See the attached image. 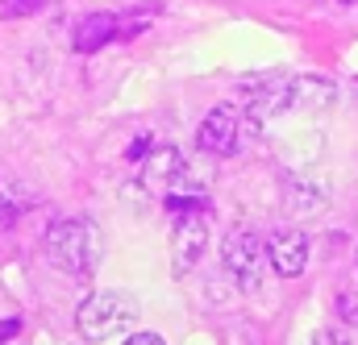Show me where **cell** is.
I'll return each instance as SVG.
<instances>
[{
    "mask_svg": "<svg viewBox=\"0 0 358 345\" xmlns=\"http://www.w3.org/2000/svg\"><path fill=\"white\" fill-rule=\"evenodd\" d=\"M104 258V233L88 216H63L46 229V262L59 266L63 274L92 279Z\"/></svg>",
    "mask_w": 358,
    "mask_h": 345,
    "instance_id": "1",
    "label": "cell"
},
{
    "mask_svg": "<svg viewBox=\"0 0 358 345\" xmlns=\"http://www.w3.org/2000/svg\"><path fill=\"white\" fill-rule=\"evenodd\" d=\"M134 321H138V304H134V295H121V291H92L76 308V333L92 345L117 337Z\"/></svg>",
    "mask_w": 358,
    "mask_h": 345,
    "instance_id": "2",
    "label": "cell"
},
{
    "mask_svg": "<svg viewBox=\"0 0 358 345\" xmlns=\"http://www.w3.org/2000/svg\"><path fill=\"white\" fill-rule=\"evenodd\" d=\"M221 262L242 287H259V270L267 262V242L255 229H234L221 246Z\"/></svg>",
    "mask_w": 358,
    "mask_h": 345,
    "instance_id": "3",
    "label": "cell"
},
{
    "mask_svg": "<svg viewBox=\"0 0 358 345\" xmlns=\"http://www.w3.org/2000/svg\"><path fill=\"white\" fill-rule=\"evenodd\" d=\"M204 246H208V225H204V216H200V212L179 216L176 233H171V274L183 279V274L200 262Z\"/></svg>",
    "mask_w": 358,
    "mask_h": 345,
    "instance_id": "4",
    "label": "cell"
},
{
    "mask_svg": "<svg viewBox=\"0 0 358 345\" xmlns=\"http://www.w3.org/2000/svg\"><path fill=\"white\" fill-rule=\"evenodd\" d=\"M238 133H242V117H238V108H234V104H217V108L200 121V129H196V146H200L204 154H234Z\"/></svg>",
    "mask_w": 358,
    "mask_h": 345,
    "instance_id": "5",
    "label": "cell"
},
{
    "mask_svg": "<svg viewBox=\"0 0 358 345\" xmlns=\"http://www.w3.org/2000/svg\"><path fill=\"white\" fill-rule=\"evenodd\" d=\"M183 179H187V159L176 146H159L155 154H146L142 187H150V191H187Z\"/></svg>",
    "mask_w": 358,
    "mask_h": 345,
    "instance_id": "6",
    "label": "cell"
},
{
    "mask_svg": "<svg viewBox=\"0 0 358 345\" xmlns=\"http://www.w3.org/2000/svg\"><path fill=\"white\" fill-rule=\"evenodd\" d=\"M267 262L275 266V274H283V279L304 274V266H308V237L300 229H275L267 242Z\"/></svg>",
    "mask_w": 358,
    "mask_h": 345,
    "instance_id": "7",
    "label": "cell"
},
{
    "mask_svg": "<svg viewBox=\"0 0 358 345\" xmlns=\"http://www.w3.org/2000/svg\"><path fill=\"white\" fill-rule=\"evenodd\" d=\"M283 108H292V80H275V84L255 87L250 108H246V121H250V129L259 133L271 117H279Z\"/></svg>",
    "mask_w": 358,
    "mask_h": 345,
    "instance_id": "8",
    "label": "cell"
},
{
    "mask_svg": "<svg viewBox=\"0 0 358 345\" xmlns=\"http://www.w3.org/2000/svg\"><path fill=\"white\" fill-rule=\"evenodd\" d=\"M334 96H338L334 80H321V75H300V80H292V108L317 112V108L334 104Z\"/></svg>",
    "mask_w": 358,
    "mask_h": 345,
    "instance_id": "9",
    "label": "cell"
},
{
    "mask_svg": "<svg viewBox=\"0 0 358 345\" xmlns=\"http://www.w3.org/2000/svg\"><path fill=\"white\" fill-rule=\"evenodd\" d=\"M117 38V17H108V13H92L80 21V29H76V50L80 54H96L104 42H113Z\"/></svg>",
    "mask_w": 358,
    "mask_h": 345,
    "instance_id": "10",
    "label": "cell"
},
{
    "mask_svg": "<svg viewBox=\"0 0 358 345\" xmlns=\"http://www.w3.org/2000/svg\"><path fill=\"white\" fill-rule=\"evenodd\" d=\"M329 204V196L321 191V183H292L287 187V208L296 216H308V212H321Z\"/></svg>",
    "mask_w": 358,
    "mask_h": 345,
    "instance_id": "11",
    "label": "cell"
},
{
    "mask_svg": "<svg viewBox=\"0 0 358 345\" xmlns=\"http://www.w3.org/2000/svg\"><path fill=\"white\" fill-rule=\"evenodd\" d=\"M338 316H342L346 325H358V291L355 287L338 291Z\"/></svg>",
    "mask_w": 358,
    "mask_h": 345,
    "instance_id": "12",
    "label": "cell"
},
{
    "mask_svg": "<svg viewBox=\"0 0 358 345\" xmlns=\"http://www.w3.org/2000/svg\"><path fill=\"white\" fill-rule=\"evenodd\" d=\"M313 345H350V337L338 333V329H321V333L313 337Z\"/></svg>",
    "mask_w": 358,
    "mask_h": 345,
    "instance_id": "13",
    "label": "cell"
},
{
    "mask_svg": "<svg viewBox=\"0 0 358 345\" xmlns=\"http://www.w3.org/2000/svg\"><path fill=\"white\" fill-rule=\"evenodd\" d=\"M17 333H21V321H17V316H4V321H0V342H8V337H17Z\"/></svg>",
    "mask_w": 358,
    "mask_h": 345,
    "instance_id": "14",
    "label": "cell"
},
{
    "mask_svg": "<svg viewBox=\"0 0 358 345\" xmlns=\"http://www.w3.org/2000/svg\"><path fill=\"white\" fill-rule=\"evenodd\" d=\"M125 345H167L159 333H134V337H125Z\"/></svg>",
    "mask_w": 358,
    "mask_h": 345,
    "instance_id": "15",
    "label": "cell"
},
{
    "mask_svg": "<svg viewBox=\"0 0 358 345\" xmlns=\"http://www.w3.org/2000/svg\"><path fill=\"white\" fill-rule=\"evenodd\" d=\"M146 150H150V138H138V142L129 146V154H125V159H129V163H138V159H146Z\"/></svg>",
    "mask_w": 358,
    "mask_h": 345,
    "instance_id": "16",
    "label": "cell"
},
{
    "mask_svg": "<svg viewBox=\"0 0 358 345\" xmlns=\"http://www.w3.org/2000/svg\"><path fill=\"white\" fill-rule=\"evenodd\" d=\"M342 4H358V0H342Z\"/></svg>",
    "mask_w": 358,
    "mask_h": 345,
    "instance_id": "17",
    "label": "cell"
},
{
    "mask_svg": "<svg viewBox=\"0 0 358 345\" xmlns=\"http://www.w3.org/2000/svg\"><path fill=\"white\" fill-rule=\"evenodd\" d=\"M355 258H358V254H355Z\"/></svg>",
    "mask_w": 358,
    "mask_h": 345,
    "instance_id": "18",
    "label": "cell"
}]
</instances>
